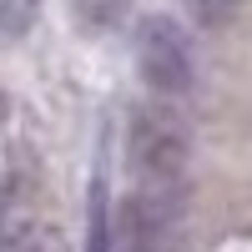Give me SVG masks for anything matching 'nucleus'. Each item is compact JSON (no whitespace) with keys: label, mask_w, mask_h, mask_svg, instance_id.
Segmentation results:
<instances>
[{"label":"nucleus","mask_w":252,"mask_h":252,"mask_svg":"<svg viewBox=\"0 0 252 252\" xmlns=\"http://www.w3.org/2000/svg\"><path fill=\"white\" fill-rule=\"evenodd\" d=\"M10 232H15V227H10V202H5V192H0V247H5Z\"/></svg>","instance_id":"0eeeda50"},{"label":"nucleus","mask_w":252,"mask_h":252,"mask_svg":"<svg viewBox=\"0 0 252 252\" xmlns=\"http://www.w3.org/2000/svg\"><path fill=\"white\" fill-rule=\"evenodd\" d=\"M35 10H40V0H0V35H26Z\"/></svg>","instance_id":"423d86ee"},{"label":"nucleus","mask_w":252,"mask_h":252,"mask_svg":"<svg viewBox=\"0 0 252 252\" xmlns=\"http://www.w3.org/2000/svg\"><path fill=\"white\" fill-rule=\"evenodd\" d=\"M136 0H71V15H76V26L81 31H116L126 15H131Z\"/></svg>","instance_id":"20e7f679"},{"label":"nucleus","mask_w":252,"mask_h":252,"mask_svg":"<svg viewBox=\"0 0 252 252\" xmlns=\"http://www.w3.org/2000/svg\"><path fill=\"white\" fill-rule=\"evenodd\" d=\"M136 71L146 91L157 96H187L197 81V51L177 15H141L136 20Z\"/></svg>","instance_id":"f03ea898"},{"label":"nucleus","mask_w":252,"mask_h":252,"mask_svg":"<svg viewBox=\"0 0 252 252\" xmlns=\"http://www.w3.org/2000/svg\"><path fill=\"white\" fill-rule=\"evenodd\" d=\"M126 161L136 172V192H182L192 161L187 121L166 106H136L126 131Z\"/></svg>","instance_id":"f257e3e1"},{"label":"nucleus","mask_w":252,"mask_h":252,"mask_svg":"<svg viewBox=\"0 0 252 252\" xmlns=\"http://www.w3.org/2000/svg\"><path fill=\"white\" fill-rule=\"evenodd\" d=\"M111 192L106 177H91V197H86V252H111Z\"/></svg>","instance_id":"7ed1b4c3"},{"label":"nucleus","mask_w":252,"mask_h":252,"mask_svg":"<svg viewBox=\"0 0 252 252\" xmlns=\"http://www.w3.org/2000/svg\"><path fill=\"white\" fill-rule=\"evenodd\" d=\"M237 5H242V0H182V10L192 15L202 31H217V26H227V20L237 15Z\"/></svg>","instance_id":"39448f33"}]
</instances>
